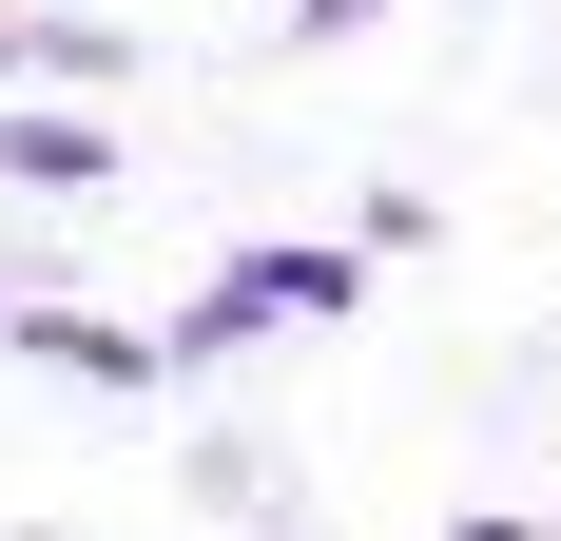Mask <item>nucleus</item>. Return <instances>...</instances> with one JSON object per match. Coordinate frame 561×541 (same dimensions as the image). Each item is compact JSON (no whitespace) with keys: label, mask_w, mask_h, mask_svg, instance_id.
<instances>
[{"label":"nucleus","mask_w":561,"mask_h":541,"mask_svg":"<svg viewBox=\"0 0 561 541\" xmlns=\"http://www.w3.org/2000/svg\"><path fill=\"white\" fill-rule=\"evenodd\" d=\"M98 174H116L98 97H0V194H39V214H78Z\"/></svg>","instance_id":"f257e3e1"},{"label":"nucleus","mask_w":561,"mask_h":541,"mask_svg":"<svg viewBox=\"0 0 561 541\" xmlns=\"http://www.w3.org/2000/svg\"><path fill=\"white\" fill-rule=\"evenodd\" d=\"M348 20H368V0H310V39H348Z\"/></svg>","instance_id":"f03ea898"},{"label":"nucleus","mask_w":561,"mask_h":541,"mask_svg":"<svg viewBox=\"0 0 561 541\" xmlns=\"http://www.w3.org/2000/svg\"><path fill=\"white\" fill-rule=\"evenodd\" d=\"M0 97H20V20H0Z\"/></svg>","instance_id":"7ed1b4c3"}]
</instances>
